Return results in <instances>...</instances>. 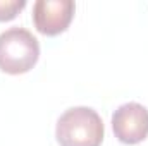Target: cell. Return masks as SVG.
<instances>
[{
    "mask_svg": "<svg viewBox=\"0 0 148 146\" xmlns=\"http://www.w3.org/2000/svg\"><path fill=\"white\" fill-rule=\"evenodd\" d=\"M74 10L73 0H38L33 5L35 28L45 36H57L69 28Z\"/></svg>",
    "mask_w": 148,
    "mask_h": 146,
    "instance_id": "cell-4",
    "label": "cell"
},
{
    "mask_svg": "<svg viewBox=\"0 0 148 146\" xmlns=\"http://www.w3.org/2000/svg\"><path fill=\"white\" fill-rule=\"evenodd\" d=\"M103 132L102 117L90 107L66 110L55 127V138L60 146H100Z\"/></svg>",
    "mask_w": 148,
    "mask_h": 146,
    "instance_id": "cell-1",
    "label": "cell"
},
{
    "mask_svg": "<svg viewBox=\"0 0 148 146\" xmlns=\"http://www.w3.org/2000/svg\"><path fill=\"white\" fill-rule=\"evenodd\" d=\"M24 7V0H0V23L14 19Z\"/></svg>",
    "mask_w": 148,
    "mask_h": 146,
    "instance_id": "cell-5",
    "label": "cell"
},
{
    "mask_svg": "<svg viewBox=\"0 0 148 146\" xmlns=\"http://www.w3.org/2000/svg\"><path fill=\"white\" fill-rule=\"evenodd\" d=\"M112 129L124 145H138L148 136V110L141 103L129 102L112 113Z\"/></svg>",
    "mask_w": 148,
    "mask_h": 146,
    "instance_id": "cell-3",
    "label": "cell"
},
{
    "mask_svg": "<svg viewBox=\"0 0 148 146\" xmlns=\"http://www.w3.org/2000/svg\"><path fill=\"white\" fill-rule=\"evenodd\" d=\"M40 57V43L31 31L14 26L0 35V71L24 74L31 71Z\"/></svg>",
    "mask_w": 148,
    "mask_h": 146,
    "instance_id": "cell-2",
    "label": "cell"
}]
</instances>
